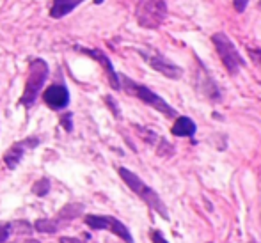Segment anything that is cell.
I'll return each mask as SVG.
<instances>
[{"instance_id":"obj_1","label":"cell","mask_w":261,"mask_h":243,"mask_svg":"<svg viewBox=\"0 0 261 243\" xmlns=\"http://www.w3.org/2000/svg\"><path fill=\"white\" fill-rule=\"evenodd\" d=\"M117 172H119L121 179L126 183L128 188H130L132 192H134L135 195H139V197H141L142 201H144L146 204L153 209V211H156L162 219L169 220V211H167V208H165L164 201H162L160 195H158L155 190L151 188V186L146 185V183L142 181V179L139 178L135 172L128 171V169H124V167H119V169H117Z\"/></svg>"},{"instance_id":"obj_23","label":"cell","mask_w":261,"mask_h":243,"mask_svg":"<svg viewBox=\"0 0 261 243\" xmlns=\"http://www.w3.org/2000/svg\"><path fill=\"white\" fill-rule=\"evenodd\" d=\"M25 243H39V241H38V240H27Z\"/></svg>"},{"instance_id":"obj_13","label":"cell","mask_w":261,"mask_h":243,"mask_svg":"<svg viewBox=\"0 0 261 243\" xmlns=\"http://www.w3.org/2000/svg\"><path fill=\"white\" fill-rule=\"evenodd\" d=\"M36 231L39 233H48V234H54L59 231V224L55 220H48V219H39L36 220Z\"/></svg>"},{"instance_id":"obj_4","label":"cell","mask_w":261,"mask_h":243,"mask_svg":"<svg viewBox=\"0 0 261 243\" xmlns=\"http://www.w3.org/2000/svg\"><path fill=\"white\" fill-rule=\"evenodd\" d=\"M135 18L144 29H158L167 18L165 0H137Z\"/></svg>"},{"instance_id":"obj_8","label":"cell","mask_w":261,"mask_h":243,"mask_svg":"<svg viewBox=\"0 0 261 243\" xmlns=\"http://www.w3.org/2000/svg\"><path fill=\"white\" fill-rule=\"evenodd\" d=\"M76 51H82L84 55H87V57L94 59V61L98 62V64L101 66V68L105 69L107 76H109V84L112 89L119 91L121 89V84H119V75L116 73V69H114L112 62H110V59L107 57V55L103 53V51L100 50H94V48H84V46H75Z\"/></svg>"},{"instance_id":"obj_22","label":"cell","mask_w":261,"mask_h":243,"mask_svg":"<svg viewBox=\"0 0 261 243\" xmlns=\"http://www.w3.org/2000/svg\"><path fill=\"white\" fill-rule=\"evenodd\" d=\"M59 241H61V243H82L80 240H76V238H68V236H62Z\"/></svg>"},{"instance_id":"obj_19","label":"cell","mask_w":261,"mask_h":243,"mask_svg":"<svg viewBox=\"0 0 261 243\" xmlns=\"http://www.w3.org/2000/svg\"><path fill=\"white\" fill-rule=\"evenodd\" d=\"M149 236H151V241L153 243H169L164 236H162L160 231H151V233H149Z\"/></svg>"},{"instance_id":"obj_9","label":"cell","mask_w":261,"mask_h":243,"mask_svg":"<svg viewBox=\"0 0 261 243\" xmlns=\"http://www.w3.org/2000/svg\"><path fill=\"white\" fill-rule=\"evenodd\" d=\"M39 146V139L36 137H27L23 141L16 142L6 151L4 154V164L7 165V169H16L20 165L21 158H23L25 151L27 149H32V147H38Z\"/></svg>"},{"instance_id":"obj_5","label":"cell","mask_w":261,"mask_h":243,"mask_svg":"<svg viewBox=\"0 0 261 243\" xmlns=\"http://www.w3.org/2000/svg\"><path fill=\"white\" fill-rule=\"evenodd\" d=\"M212 41H213V45H215L217 53H219L222 64L226 66L227 73H229V75H238V71L245 66V61L240 55V51L237 50V46L233 45V41H231L224 32L213 34Z\"/></svg>"},{"instance_id":"obj_10","label":"cell","mask_w":261,"mask_h":243,"mask_svg":"<svg viewBox=\"0 0 261 243\" xmlns=\"http://www.w3.org/2000/svg\"><path fill=\"white\" fill-rule=\"evenodd\" d=\"M43 101L52 110H64L69 105V91L64 84H52L43 93Z\"/></svg>"},{"instance_id":"obj_21","label":"cell","mask_w":261,"mask_h":243,"mask_svg":"<svg viewBox=\"0 0 261 243\" xmlns=\"http://www.w3.org/2000/svg\"><path fill=\"white\" fill-rule=\"evenodd\" d=\"M249 53H251V57L254 59L256 64L261 66V50H254V48H249Z\"/></svg>"},{"instance_id":"obj_2","label":"cell","mask_w":261,"mask_h":243,"mask_svg":"<svg viewBox=\"0 0 261 243\" xmlns=\"http://www.w3.org/2000/svg\"><path fill=\"white\" fill-rule=\"evenodd\" d=\"M48 64L46 61L43 59L36 57L31 61L29 64V75H27V82H25V89H23V94L20 98V103L25 106V109H31L34 105L36 98L38 94L43 91V86H45L46 78H48Z\"/></svg>"},{"instance_id":"obj_25","label":"cell","mask_w":261,"mask_h":243,"mask_svg":"<svg viewBox=\"0 0 261 243\" xmlns=\"http://www.w3.org/2000/svg\"><path fill=\"white\" fill-rule=\"evenodd\" d=\"M258 7H259V11H261V0H259V2H258Z\"/></svg>"},{"instance_id":"obj_12","label":"cell","mask_w":261,"mask_h":243,"mask_svg":"<svg viewBox=\"0 0 261 243\" xmlns=\"http://www.w3.org/2000/svg\"><path fill=\"white\" fill-rule=\"evenodd\" d=\"M82 2L84 0H54L52 9H50V16H52L54 20L68 16V14L71 13L73 9H76Z\"/></svg>"},{"instance_id":"obj_18","label":"cell","mask_w":261,"mask_h":243,"mask_svg":"<svg viewBox=\"0 0 261 243\" xmlns=\"http://www.w3.org/2000/svg\"><path fill=\"white\" fill-rule=\"evenodd\" d=\"M105 103L110 106V110H112L114 116H116V117H119V116H121V114H119V109H117V103L114 101L112 98H110V96H105Z\"/></svg>"},{"instance_id":"obj_26","label":"cell","mask_w":261,"mask_h":243,"mask_svg":"<svg viewBox=\"0 0 261 243\" xmlns=\"http://www.w3.org/2000/svg\"><path fill=\"white\" fill-rule=\"evenodd\" d=\"M14 243H20V241H14Z\"/></svg>"},{"instance_id":"obj_3","label":"cell","mask_w":261,"mask_h":243,"mask_svg":"<svg viewBox=\"0 0 261 243\" xmlns=\"http://www.w3.org/2000/svg\"><path fill=\"white\" fill-rule=\"evenodd\" d=\"M119 84L130 96L139 98L141 101H144L146 105L153 106V109L158 110L160 114H164L165 117H176V110L172 109L164 98H160L156 93H153L149 87L142 86V84H137L135 80L128 78L126 75H119Z\"/></svg>"},{"instance_id":"obj_14","label":"cell","mask_w":261,"mask_h":243,"mask_svg":"<svg viewBox=\"0 0 261 243\" xmlns=\"http://www.w3.org/2000/svg\"><path fill=\"white\" fill-rule=\"evenodd\" d=\"M32 192H34V195H38V197H45V195L50 192V181L46 178H41L39 181L34 183Z\"/></svg>"},{"instance_id":"obj_15","label":"cell","mask_w":261,"mask_h":243,"mask_svg":"<svg viewBox=\"0 0 261 243\" xmlns=\"http://www.w3.org/2000/svg\"><path fill=\"white\" fill-rule=\"evenodd\" d=\"M11 229L16 231V234H29L32 231L31 224L25 222V220H16V222L11 224Z\"/></svg>"},{"instance_id":"obj_7","label":"cell","mask_w":261,"mask_h":243,"mask_svg":"<svg viewBox=\"0 0 261 243\" xmlns=\"http://www.w3.org/2000/svg\"><path fill=\"white\" fill-rule=\"evenodd\" d=\"M137 51H139V55L148 62L149 68H153L155 71L162 73V75L171 80L181 78L183 69L179 68V66H176L172 61H169L167 57H164L162 53H158L155 50H137Z\"/></svg>"},{"instance_id":"obj_6","label":"cell","mask_w":261,"mask_h":243,"mask_svg":"<svg viewBox=\"0 0 261 243\" xmlns=\"http://www.w3.org/2000/svg\"><path fill=\"white\" fill-rule=\"evenodd\" d=\"M84 222L91 227V229H107L112 234L119 236L124 243H134L132 233L126 226H124L121 220H117L116 217H109V215H86Z\"/></svg>"},{"instance_id":"obj_20","label":"cell","mask_w":261,"mask_h":243,"mask_svg":"<svg viewBox=\"0 0 261 243\" xmlns=\"http://www.w3.org/2000/svg\"><path fill=\"white\" fill-rule=\"evenodd\" d=\"M247 4H249V0H233V6H234V9H237V13H244Z\"/></svg>"},{"instance_id":"obj_16","label":"cell","mask_w":261,"mask_h":243,"mask_svg":"<svg viewBox=\"0 0 261 243\" xmlns=\"http://www.w3.org/2000/svg\"><path fill=\"white\" fill-rule=\"evenodd\" d=\"M73 114L71 112H66L64 116L61 117V124H62V128H64L66 131H71L73 130Z\"/></svg>"},{"instance_id":"obj_11","label":"cell","mask_w":261,"mask_h":243,"mask_svg":"<svg viewBox=\"0 0 261 243\" xmlns=\"http://www.w3.org/2000/svg\"><path fill=\"white\" fill-rule=\"evenodd\" d=\"M171 131H172V135H176V137H194L197 131V126L190 117L179 116L178 119L174 121V124H172Z\"/></svg>"},{"instance_id":"obj_24","label":"cell","mask_w":261,"mask_h":243,"mask_svg":"<svg viewBox=\"0 0 261 243\" xmlns=\"http://www.w3.org/2000/svg\"><path fill=\"white\" fill-rule=\"evenodd\" d=\"M94 4H103V0H94Z\"/></svg>"},{"instance_id":"obj_17","label":"cell","mask_w":261,"mask_h":243,"mask_svg":"<svg viewBox=\"0 0 261 243\" xmlns=\"http://www.w3.org/2000/svg\"><path fill=\"white\" fill-rule=\"evenodd\" d=\"M11 236V224H0V243H6Z\"/></svg>"}]
</instances>
